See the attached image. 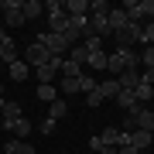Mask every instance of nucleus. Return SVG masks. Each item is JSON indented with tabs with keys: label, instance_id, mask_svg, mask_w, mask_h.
<instances>
[{
	"label": "nucleus",
	"instance_id": "6ab92c4d",
	"mask_svg": "<svg viewBox=\"0 0 154 154\" xmlns=\"http://www.w3.org/2000/svg\"><path fill=\"white\" fill-rule=\"evenodd\" d=\"M65 113H69V103H65V99H55V103L48 106V120H55V123H58Z\"/></svg>",
	"mask_w": 154,
	"mask_h": 154
},
{
	"label": "nucleus",
	"instance_id": "20e7f679",
	"mask_svg": "<svg viewBox=\"0 0 154 154\" xmlns=\"http://www.w3.org/2000/svg\"><path fill=\"white\" fill-rule=\"evenodd\" d=\"M0 14H4V24H7V28H21V24H24L21 0H0Z\"/></svg>",
	"mask_w": 154,
	"mask_h": 154
},
{
	"label": "nucleus",
	"instance_id": "a211bd4d",
	"mask_svg": "<svg viewBox=\"0 0 154 154\" xmlns=\"http://www.w3.org/2000/svg\"><path fill=\"white\" fill-rule=\"evenodd\" d=\"M11 79H14V82H24V79H28V62H24V58L11 62Z\"/></svg>",
	"mask_w": 154,
	"mask_h": 154
},
{
	"label": "nucleus",
	"instance_id": "72a5a7b5",
	"mask_svg": "<svg viewBox=\"0 0 154 154\" xmlns=\"http://www.w3.org/2000/svg\"><path fill=\"white\" fill-rule=\"evenodd\" d=\"M55 130V120H48V116H45V123H41V134H51Z\"/></svg>",
	"mask_w": 154,
	"mask_h": 154
},
{
	"label": "nucleus",
	"instance_id": "cd10ccee",
	"mask_svg": "<svg viewBox=\"0 0 154 154\" xmlns=\"http://www.w3.org/2000/svg\"><path fill=\"white\" fill-rule=\"evenodd\" d=\"M144 28V38H140V45H154V21L151 24H140Z\"/></svg>",
	"mask_w": 154,
	"mask_h": 154
},
{
	"label": "nucleus",
	"instance_id": "f03ea898",
	"mask_svg": "<svg viewBox=\"0 0 154 154\" xmlns=\"http://www.w3.org/2000/svg\"><path fill=\"white\" fill-rule=\"evenodd\" d=\"M45 14H48V24H51V31H55V34L65 31L69 14H65V4H62V0H48V4H45Z\"/></svg>",
	"mask_w": 154,
	"mask_h": 154
},
{
	"label": "nucleus",
	"instance_id": "6e6552de",
	"mask_svg": "<svg viewBox=\"0 0 154 154\" xmlns=\"http://www.w3.org/2000/svg\"><path fill=\"white\" fill-rule=\"evenodd\" d=\"M0 116H4V120H0V127H4V130H14V123L21 120V106H17L14 99H7V103L0 106Z\"/></svg>",
	"mask_w": 154,
	"mask_h": 154
},
{
	"label": "nucleus",
	"instance_id": "2eb2a0df",
	"mask_svg": "<svg viewBox=\"0 0 154 154\" xmlns=\"http://www.w3.org/2000/svg\"><path fill=\"white\" fill-rule=\"evenodd\" d=\"M151 144H154V134H147V130H134L130 134V147L144 151V147H151Z\"/></svg>",
	"mask_w": 154,
	"mask_h": 154
},
{
	"label": "nucleus",
	"instance_id": "f3484780",
	"mask_svg": "<svg viewBox=\"0 0 154 154\" xmlns=\"http://www.w3.org/2000/svg\"><path fill=\"white\" fill-rule=\"evenodd\" d=\"M69 62H75V65H86V62H89V51H86V45H82V41L69 48Z\"/></svg>",
	"mask_w": 154,
	"mask_h": 154
},
{
	"label": "nucleus",
	"instance_id": "c756f323",
	"mask_svg": "<svg viewBox=\"0 0 154 154\" xmlns=\"http://www.w3.org/2000/svg\"><path fill=\"white\" fill-rule=\"evenodd\" d=\"M62 93H79V79H62Z\"/></svg>",
	"mask_w": 154,
	"mask_h": 154
},
{
	"label": "nucleus",
	"instance_id": "ddd939ff",
	"mask_svg": "<svg viewBox=\"0 0 154 154\" xmlns=\"http://www.w3.org/2000/svg\"><path fill=\"white\" fill-rule=\"evenodd\" d=\"M96 93L103 96V99H116V93H120V82H116V79L110 75V79H103V82L96 86Z\"/></svg>",
	"mask_w": 154,
	"mask_h": 154
},
{
	"label": "nucleus",
	"instance_id": "bb28decb",
	"mask_svg": "<svg viewBox=\"0 0 154 154\" xmlns=\"http://www.w3.org/2000/svg\"><path fill=\"white\" fill-rule=\"evenodd\" d=\"M140 65H144V69H154V45H147V48H144V55H140Z\"/></svg>",
	"mask_w": 154,
	"mask_h": 154
},
{
	"label": "nucleus",
	"instance_id": "4be33fe9",
	"mask_svg": "<svg viewBox=\"0 0 154 154\" xmlns=\"http://www.w3.org/2000/svg\"><path fill=\"white\" fill-rule=\"evenodd\" d=\"M106 62H110V55H106V51H96V55H89L86 65H93V69H99V72H106Z\"/></svg>",
	"mask_w": 154,
	"mask_h": 154
},
{
	"label": "nucleus",
	"instance_id": "7ed1b4c3",
	"mask_svg": "<svg viewBox=\"0 0 154 154\" xmlns=\"http://www.w3.org/2000/svg\"><path fill=\"white\" fill-rule=\"evenodd\" d=\"M140 38H144V28L137 21L123 24V28L116 31V45H120V48H130V51H134V45H140Z\"/></svg>",
	"mask_w": 154,
	"mask_h": 154
},
{
	"label": "nucleus",
	"instance_id": "39448f33",
	"mask_svg": "<svg viewBox=\"0 0 154 154\" xmlns=\"http://www.w3.org/2000/svg\"><path fill=\"white\" fill-rule=\"evenodd\" d=\"M62 62H65L62 55H51L45 65H38V69H34V75H38V82H41V86H51V79L62 72Z\"/></svg>",
	"mask_w": 154,
	"mask_h": 154
},
{
	"label": "nucleus",
	"instance_id": "473e14b6",
	"mask_svg": "<svg viewBox=\"0 0 154 154\" xmlns=\"http://www.w3.org/2000/svg\"><path fill=\"white\" fill-rule=\"evenodd\" d=\"M140 82H144V86H154V69H144V72H140Z\"/></svg>",
	"mask_w": 154,
	"mask_h": 154
},
{
	"label": "nucleus",
	"instance_id": "0eeeda50",
	"mask_svg": "<svg viewBox=\"0 0 154 154\" xmlns=\"http://www.w3.org/2000/svg\"><path fill=\"white\" fill-rule=\"evenodd\" d=\"M48 58H51V51L45 48L41 41H31V45H28V51H24V62H31L34 69H38V65H45Z\"/></svg>",
	"mask_w": 154,
	"mask_h": 154
},
{
	"label": "nucleus",
	"instance_id": "423d86ee",
	"mask_svg": "<svg viewBox=\"0 0 154 154\" xmlns=\"http://www.w3.org/2000/svg\"><path fill=\"white\" fill-rule=\"evenodd\" d=\"M38 41H41L45 48L51 51V55H62V51H69V48H72V45H69L65 38H62V34H55V31H48V34H38Z\"/></svg>",
	"mask_w": 154,
	"mask_h": 154
},
{
	"label": "nucleus",
	"instance_id": "b1692460",
	"mask_svg": "<svg viewBox=\"0 0 154 154\" xmlns=\"http://www.w3.org/2000/svg\"><path fill=\"white\" fill-rule=\"evenodd\" d=\"M96 86H99V82H96L93 75H79V93L89 96V93H96Z\"/></svg>",
	"mask_w": 154,
	"mask_h": 154
},
{
	"label": "nucleus",
	"instance_id": "5701e85b",
	"mask_svg": "<svg viewBox=\"0 0 154 154\" xmlns=\"http://www.w3.org/2000/svg\"><path fill=\"white\" fill-rule=\"evenodd\" d=\"M99 137H103V144H106V147H116V144H120V130H113V127H106V130L99 134Z\"/></svg>",
	"mask_w": 154,
	"mask_h": 154
},
{
	"label": "nucleus",
	"instance_id": "c9c22d12",
	"mask_svg": "<svg viewBox=\"0 0 154 154\" xmlns=\"http://www.w3.org/2000/svg\"><path fill=\"white\" fill-rule=\"evenodd\" d=\"M99 154H116V147H103V151H99Z\"/></svg>",
	"mask_w": 154,
	"mask_h": 154
},
{
	"label": "nucleus",
	"instance_id": "dca6fc26",
	"mask_svg": "<svg viewBox=\"0 0 154 154\" xmlns=\"http://www.w3.org/2000/svg\"><path fill=\"white\" fill-rule=\"evenodd\" d=\"M21 11H24V21H34V17L45 14V4L41 0H28V4H21Z\"/></svg>",
	"mask_w": 154,
	"mask_h": 154
},
{
	"label": "nucleus",
	"instance_id": "aec40b11",
	"mask_svg": "<svg viewBox=\"0 0 154 154\" xmlns=\"http://www.w3.org/2000/svg\"><path fill=\"white\" fill-rule=\"evenodd\" d=\"M79 75H82V65H75V62H62V79H79Z\"/></svg>",
	"mask_w": 154,
	"mask_h": 154
},
{
	"label": "nucleus",
	"instance_id": "f704fd0d",
	"mask_svg": "<svg viewBox=\"0 0 154 154\" xmlns=\"http://www.w3.org/2000/svg\"><path fill=\"white\" fill-rule=\"evenodd\" d=\"M116 154H140L137 147H130V144H127V147H116Z\"/></svg>",
	"mask_w": 154,
	"mask_h": 154
},
{
	"label": "nucleus",
	"instance_id": "f257e3e1",
	"mask_svg": "<svg viewBox=\"0 0 154 154\" xmlns=\"http://www.w3.org/2000/svg\"><path fill=\"white\" fill-rule=\"evenodd\" d=\"M137 65H140V58L134 55L130 48H116L113 55H110V62H106V72L116 79V75H123L127 69H137Z\"/></svg>",
	"mask_w": 154,
	"mask_h": 154
},
{
	"label": "nucleus",
	"instance_id": "4468645a",
	"mask_svg": "<svg viewBox=\"0 0 154 154\" xmlns=\"http://www.w3.org/2000/svg\"><path fill=\"white\" fill-rule=\"evenodd\" d=\"M116 82H120V89H137L140 86V72L137 69H127L123 75H116Z\"/></svg>",
	"mask_w": 154,
	"mask_h": 154
},
{
	"label": "nucleus",
	"instance_id": "4c0bfd02",
	"mask_svg": "<svg viewBox=\"0 0 154 154\" xmlns=\"http://www.w3.org/2000/svg\"><path fill=\"white\" fill-rule=\"evenodd\" d=\"M4 154H7V151H4Z\"/></svg>",
	"mask_w": 154,
	"mask_h": 154
},
{
	"label": "nucleus",
	"instance_id": "412c9836",
	"mask_svg": "<svg viewBox=\"0 0 154 154\" xmlns=\"http://www.w3.org/2000/svg\"><path fill=\"white\" fill-rule=\"evenodd\" d=\"M11 134H14L17 140H28V134H31V120H24V116H21V120L14 123V130H11Z\"/></svg>",
	"mask_w": 154,
	"mask_h": 154
},
{
	"label": "nucleus",
	"instance_id": "a878e982",
	"mask_svg": "<svg viewBox=\"0 0 154 154\" xmlns=\"http://www.w3.org/2000/svg\"><path fill=\"white\" fill-rule=\"evenodd\" d=\"M38 99H45V103H55V86H38Z\"/></svg>",
	"mask_w": 154,
	"mask_h": 154
},
{
	"label": "nucleus",
	"instance_id": "7c9ffc66",
	"mask_svg": "<svg viewBox=\"0 0 154 154\" xmlns=\"http://www.w3.org/2000/svg\"><path fill=\"white\" fill-rule=\"evenodd\" d=\"M86 106H89V110H96V106H103V96H99V93H89V96H86Z\"/></svg>",
	"mask_w": 154,
	"mask_h": 154
},
{
	"label": "nucleus",
	"instance_id": "c85d7f7f",
	"mask_svg": "<svg viewBox=\"0 0 154 154\" xmlns=\"http://www.w3.org/2000/svg\"><path fill=\"white\" fill-rule=\"evenodd\" d=\"M106 11H110L106 0H93V4H89V14H106Z\"/></svg>",
	"mask_w": 154,
	"mask_h": 154
},
{
	"label": "nucleus",
	"instance_id": "e433bc0d",
	"mask_svg": "<svg viewBox=\"0 0 154 154\" xmlns=\"http://www.w3.org/2000/svg\"><path fill=\"white\" fill-rule=\"evenodd\" d=\"M4 103H7V99H4V86H0V106H4Z\"/></svg>",
	"mask_w": 154,
	"mask_h": 154
},
{
	"label": "nucleus",
	"instance_id": "f8f14e48",
	"mask_svg": "<svg viewBox=\"0 0 154 154\" xmlns=\"http://www.w3.org/2000/svg\"><path fill=\"white\" fill-rule=\"evenodd\" d=\"M106 24H110V31L116 34L123 24H130V17H127V11H123V7H120V11H113V7H110V14H106Z\"/></svg>",
	"mask_w": 154,
	"mask_h": 154
},
{
	"label": "nucleus",
	"instance_id": "9d476101",
	"mask_svg": "<svg viewBox=\"0 0 154 154\" xmlns=\"http://www.w3.org/2000/svg\"><path fill=\"white\" fill-rule=\"evenodd\" d=\"M116 106H120V110H127V113H137V110H140V103H137V96H134V89H120V93H116Z\"/></svg>",
	"mask_w": 154,
	"mask_h": 154
},
{
	"label": "nucleus",
	"instance_id": "1a4fd4ad",
	"mask_svg": "<svg viewBox=\"0 0 154 154\" xmlns=\"http://www.w3.org/2000/svg\"><path fill=\"white\" fill-rule=\"evenodd\" d=\"M0 62H4V65L17 62V45H14V38H11L4 28H0Z\"/></svg>",
	"mask_w": 154,
	"mask_h": 154
},
{
	"label": "nucleus",
	"instance_id": "393cba45",
	"mask_svg": "<svg viewBox=\"0 0 154 154\" xmlns=\"http://www.w3.org/2000/svg\"><path fill=\"white\" fill-rule=\"evenodd\" d=\"M134 96H137V103H147V99L154 96V86H144V82H140L137 89H134Z\"/></svg>",
	"mask_w": 154,
	"mask_h": 154
},
{
	"label": "nucleus",
	"instance_id": "9b49d317",
	"mask_svg": "<svg viewBox=\"0 0 154 154\" xmlns=\"http://www.w3.org/2000/svg\"><path fill=\"white\" fill-rule=\"evenodd\" d=\"M65 14L75 21V17H89V0H65Z\"/></svg>",
	"mask_w": 154,
	"mask_h": 154
},
{
	"label": "nucleus",
	"instance_id": "2f4dec72",
	"mask_svg": "<svg viewBox=\"0 0 154 154\" xmlns=\"http://www.w3.org/2000/svg\"><path fill=\"white\" fill-rule=\"evenodd\" d=\"M89 147H93V151L99 154V151H103V147H106V144H103V137H99V134H93V137H89Z\"/></svg>",
	"mask_w": 154,
	"mask_h": 154
}]
</instances>
